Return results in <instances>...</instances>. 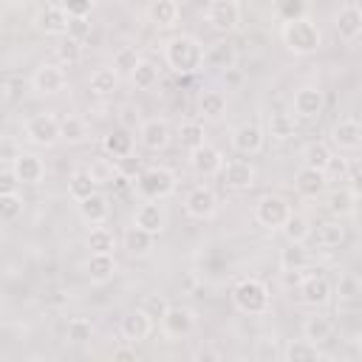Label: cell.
I'll return each instance as SVG.
<instances>
[{
	"instance_id": "cell-1",
	"label": "cell",
	"mask_w": 362,
	"mask_h": 362,
	"mask_svg": "<svg viewBox=\"0 0 362 362\" xmlns=\"http://www.w3.org/2000/svg\"><path fill=\"white\" fill-rule=\"evenodd\" d=\"M161 54L173 74L187 76V74H195L204 68V42L192 34H175V37L164 40Z\"/></svg>"
},
{
	"instance_id": "cell-2",
	"label": "cell",
	"mask_w": 362,
	"mask_h": 362,
	"mask_svg": "<svg viewBox=\"0 0 362 362\" xmlns=\"http://www.w3.org/2000/svg\"><path fill=\"white\" fill-rule=\"evenodd\" d=\"M280 40H283V45H286L288 54H294V57H311L322 45V31H320V25L308 14H303V17L286 20L280 25Z\"/></svg>"
},
{
	"instance_id": "cell-3",
	"label": "cell",
	"mask_w": 362,
	"mask_h": 362,
	"mask_svg": "<svg viewBox=\"0 0 362 362\" xmlns=\"http://www.w3.org/2000/svg\"><path fill=\"white\" fill-rule=\"evenodd\" d=\"M133 189L141 201H164L178 189V175L164 164H150L139 170V175L133 178Z\"/></svg>"
},
{
	"instance_id": "cell-4",
	"label": "cell",
	"mask_w": 362,
	"mask_h": 362,
	"mask_svg": "<svg viewBox=\"0 0 362 362\" xmlns=\"http://www.w3.org/2000/svg\"><path fill=\"white\" fill-rule=\"evenodd\" d=\"M232 305L240 314L263 317L272 311V291L260 277H240L232 286Z\"/></svg>"
},
{
	"instance_id": "cell-5",
	"label": "cell",
	"mask_w": 362,
	"mask_h": 362,
	"mask_svg": "<svg viewBox=\"0 0 362 362\" xmlns=\"http://www.w3.org/2000/svg\"><path fill=\"white\" fill-rule=\"evenodd\" d=\"M288 212H291V204H288L283 195L266 192V195H260V198L255 201L252 218H255L257 226H263V229H269V232H277V229L283 226V221L288 218Z\"/></svg>"
},
{
	"instance_id": "cell-6",
	"label": "cell",
	"mask_w": 362,
	"mask_h": 362,
	"mask_svg": "<svg viewBox=\"0 0 362 362\" xmlns=\"http://www.w3.org/2000/svg\"><path fill=\"white\" fill-rule=\"evenodd\" d=\"M195 325H198V314L189 305H167V311L161 314V334L167 339L189 337Z\"/></svg>"
},
{
	"instance_id": "cell-7",
	"label": "cell",
	"mask_w": 362,
	"mask_h": 362,
	"mask_svg": "<svg viewBox=\"0 0 362 362\" xmlns=\"http://www.w3.org/2000/svg\"><path fill=\"white\" fill-rule=\"evenodd\" d=\"M23 133H25V139H28L31 144H37V147H54V144L59 141V119H57L51 110L37 113V116H31V119L23 124Z\"/></svg>"
},
{
	"instance_id": "cell-8",
	"label": "cell",
	"mask_w": 362,
	"mask_h": 362,
	"mask_svg": "<svg viewBox=\"0 0 362 362\" xmlns=\"http://www.w3.org/2000/svg\"><path fill=\"white\" fill-rule=\"evenodd\" d=\"M294 288H297V300H300L303 305H308V308H322V305H328L331 297H334L331 283H328L322 274H311V272H305V274L297 280Z\"/></svg>"
},
{
	"instance_id": "cell-9",
	"label": "cell",
	"mask_w": 362,
	"mask_h": 362,
	"mask_svg": "<svg viewBox=\"0 0 362 362\" xmlns=\"http://www.w3.org/2000/svg\"><path fill=\"white\" fill-rule=\"evenodd\" d=\"M204 20L209 23V28L229 34L240 25V3L238 0H209Z\"/></svg>"
},
{
	"instance_id": "cell-10",
	"label": "cell",
	"mask_w": 362,
	"mask_h": 362,
	"mask_svg": "<svg viewBox=\"0 0 362 362\" xmlns=\"http://www.w3.org/2000/svg\"><path fill=\"white\" fill-rule=\"evenodd\" d=\"M184 212H187L189 218H195V221H209V218H215V215H218V195H215V189L206 187V184L192 187V189L187 192V198H184Z\"/></svg>"
},
{
	"instance_id": "cell-11",
	"label": "cell",
	"mask_w": 362,
	"mask_h": 362,
	"mask_svg": "<svg viewBox=\"0 0 362 362\" xmlns=\"http://www.w3.org/2000/svg\"><path fill=\"white\" fill-rule=\"evenodd\" d=\"M334 28H337V37L345 42V45H356V40L362 37V8L356 0L345 3L337 14H334Z\"/></svg>"
},
{
	"instance_id": "cell-12",
	"label": "cell",
	"mask_w": 362,
	"mask_h": 362,
	"mask_svg": "<svg viewBox=\"0 0 362 362\" xmlns=\"http://www.w3.org/2000/svg\"><path fill=\"white\" fill-rule=\"evenodd\" d=\"M221 178L229 189H238V192H246L257 184V167L246 158H232V161H223L221 167Z\"/></svg>"
},
{
	"instance_id": "cell-13",
	"label": "cell",
	"mask_w": 362,
	"mask_h": 362,
	"mask_svg": "<svg viewBox=\"0 0 362 362\" xmlns=\"http://www.w3.org/2000/svg\"><path fill=\"white\" fill-rule=\"evenodd\" d=\"M229 144L240 156H257L263 150V144H266V130L260 124H255V122L238 124L232 130V136H229Z\"/></svg>"
},
{
	"instance_id": "cell-14",
	"label": "cell",
	"mask_w": 362,
	"mask_h": 362,
	"mask_svg": "<svg viewBox=\"0 0 362 362\" xmlns=\"http://www.w3.org/2000/svg\"><path fill=\"white\" fill-rule=\"evenodd\" d=\"M133 223L158 238V235L167 229V223H170L167 206H164L161 201H141V204L136 206V212H133Z\"/></svg>"
},
{
	"instance_id": "cell-15",
	"label": "cell",
	"mask_w": 362,
	"mask_h": 362,
	"mask_svg": "<svg viewBox=\"0 0 362 362\" xmlns=\"http://www.w3.org/2000/svg\"><path fill=\"white\" fill-rule=\"evenodd\" d=\"M325 107V93L317 88V85H303L294 90V99H291V113L297 119H317Z\"/></svg>"
},
{
	"instance_id": "cell-16",
	"label": "cell",
	"mask_w": 362,
	"mask_h": 362,
	"mask_svg": "<svg viewBox=\"0 0 362 362\" xmlns=\"http://www.w3.org/2000/svg\"><path fill=\"white\" fill-rule=\"evenodd\" d=\"M170 139H173V130H170L167 119L150 116V119H144V122L139 124V144H141L144 150L158 153V150H164V147L170 144Z\"/></svg>"
},
{
	"instance_id": "cell-17",
	"label": "cell",
	"mask_w": 362,
	"mask_h": 362,
	"mask_svg": "<svg viewBox=\"0 0 362 362\" xmlns=\"http://www.w3.org/2000/svg\"><path fill=\"white\" fill-rule=\"evenodd\" d=\"M68 85V76L62 71V65H54V62H42L34 74H31V88L37 93H45V96H54L59 90H65Z\"/></svg>"
},
{
	"instance_id": "cell-18",
	"label": "cell",
	"mask_w": 362,
	"mask_h": 362,
	"mask_svg": "<svg viewBox=\"0 0 362 362\" xmlns=\"http://www.w3.org/2000/svg\"><path fill=\"white\" fill-rule=\"evenodd\" d=\"M331 144L339 153H356L362 147V127L354 116H345L339 122H334L331 127Z\"/></svg>"
},
{
	"instance_id": "cell-19",
	"label": "cell",
	"mask_w": 362,
	"mask_h": 362,
	"mask_svg": "<svg viewBox=\"0 0 362 362\" xmlns=\"http://www.w3.org/2000/svg\"><path fill=\"white\" fill-rule=\"evenodd\" d=\"M119 331H122V339H124V342L139 345V342H144V339L150 337V331H153V317L139 305V308H133V311H127V314L122 317Z\"/></svg>"
},
{
	"instance_id": "cell-20",
	"label": "cell",
	"mask_w": 362,
	"mask_h": 362,
	"mask_svg": "<svg viewBox=\"0 0 362 362\" xmlns=\"http://www.w3.org/2000/svg\"><path fill=\"white\" fill-rule=\"evenodd\" d=\"M223 161H226L223 153H221L215 144H209V141H204L201 147L189 150V167H192L198 175H204V178L218 175L221 167H223Z\"/></svg>"
},
{
	"instance_id": "cell-21",
	"label": "cell",
	"mask_w": 362,
	"mask_h": 362,
	"mask_svg": "<svg viewBox=\"0 0 362 362\" xmlns=\"http://www.w3.org/2000/svg\"><path fill=\"white\" fill-rule=\"evenodd\" d=\"M76 212H79L82 223H88V226H102V223H107V218H110V198L96 189L93 195L76 201Z\"/></svg>"
},
{
	"instance_id": "cell-22",
	"label": "cell",
	"mask_w": 362,
	"mask_h": 362,
	"mask_svg": "<svg viewBox=\"0 0 362 362\" xmlns=\"http://www.w3.org/2000/svg\"><path fill=\"white\" fill-rule=\"evenodd\" d=\"M34 28L45 37H65L68 34V11L62 6H45L34 14Z\"/></svg>"
},
{
	"instance_id": "cell-23",
	"label": "cell",
	"mask_w": 362,
	"mask_h": 362,
	"mask_svg": "<svg viewBox=\"0 0 362 362\" xmlns=\"http://www.w3.org/2000/svg\"><path fill=\"white\" fill-rule=\"evenodd\" d=\"M116 272H119V260H116L113 252H90L88 260H85V274H88V280L96 283V286L113 280Z\"/></svg>"
},
{
	"instance_id": "cell-24",
	"label": "cell",
	"mask_w": 362,
	"mask_h": 362,
	"mask_svg": "<svg viewBox=\"0 0 362 362\" xmlns=\"http://www.w3.org/2000/svg\"><path fill=\"white\" fill-rule=\"evenodd\" d=\"M11 173L20 184H40L45 178V164L37 153H17L11 161Z\"/></svg>"
},
{
	"instance_id": "cell-25",
	"label": "cell",
	"mask_w": 362,
	"mask_h": 362,
	"mask_svg": "<svg viewBox=\"0 0 362 362\" xmlns=\"http://www.w3.org/2000/svg\"><path fill=\"white\" fill-rule=\"evenodd\" d=\"M294 189L303 195V198H320V195H325V189H328V178H325V173L322 170H314V167H300L297 173H294Z\"/></svg>"
},
{
	"instance_id": "cell-26",
	"label": "cell",
	"mask_w": 362,
	"mask_h": 362,
	"mask_svg": "<svg viewBox=\"0 0 362 362\" xmlns=\"http://www.w3.org/2000/svg\"><path fill=\"white\" fill-rule=\"evenodd\" d=\"M235 62H238V48H235V42H229V40H221V42H212L206 51H204V65L206 68H215V71H229V68H235Z\"/></svg>"
},
{
	"instance_id": "cell-27",
	"label": "cell",
	"mask_w": 362,
	"mask_h": 362,
	"mask_svg": "<svg viewBox=\"0 0 362 362\" xmlns=\"http://www.w3.org/2000/svg\"><path fill=\"white\" fill-rule=\"evenodd\" d=\"M102 150L113 158V161H122V158H130L136 153V139L130 136L127 127L122 130H110L105 139H102Z\"/></svg>"
},
{
	"instance_id": "cell-28",
	"label": "cell",
	"mask_w": 362,
	"mask_h": 362,
	"mask_svg": "<svg viewBox=\"0 0 362 362\" xmlns=\"http://www.w3.org/2000/svg\"><path fill=\"white\" fill-rule=\"evenodd\" d=\"M122 246H124V252H127L130 257H147V255L153 252V246H156V235H150V232H144L141 226L130 223V226L124 229V235H122Z\"/></svg>"
},
{
	"instance_id": "cell-29",
	"label": "cell",
	"mask_w": 362,
	"mask_h": 362,
	"mask_svg": "<svg viewBox=\"0 0 362 362\" xmlns=\"http://www.w3.org/2000/svg\"><path fill=\"white\" fill-rule=\"evenodd\" d=\"M181 17V6L178 0H150L147 6V20L156 28H173Z\"/></svg>"
},
{
	"instance_id": "cell-30",
	"label": "cell",
	"mask_w": 362,
	"mask_h": 362,
	"mask_svg": "<svg viewBox=\"0 0 362 362\" xmlns=\"http://www.w3.org/2000/svg\"><path fill=\"white\" fill-rule=\"evenodd\" d=\"M303 337L308 339V342H314V345H325V342H331V337H334V322L328 320V317H322V314H311V317H305V322H303Z\"/></svg>"
},
{
	"instance_id": "cell-31",
	"label": "cell",
	"mask_w": 362,
	"mask_h": 362,
	"mask_svg": "<svg viewBox=\"0 0 362 362\" xmlns=\"http://www.w3.org/2000/svg\"><path fill=\"white\" fill-rule=\"evenodd\" d=\"M280 356L286 362H314V359H322V348L303 337V339H288Z\"/></svg>"
},
{
	"instance_id": "cell-32",
	"label": "cell",
	"mask_w": 362,
	"mask_h": 362,
	"mask_svg": "<svg viewBox=\"0 0 362 362\" xmlns=\"http://www.w3.org/2000/svg\"><path fill=\"white\" fill-rule=\"evenodd\" d=\"M280 232L286 235V240L288 243H305L308 238H311V221H308V215H303V212H288V218L283 221V226H280Z\"/></svg>"
},
{
	"instance_id": "cell-33",
	"label": "cell",
	"mask_w": 362,
	"mask_h": 362,
	"mask_svg": "<svg viewBox=\"0 0 362 362\" xmlns=\"http://www.w3.org/2000/svg\"><path fill=\"white\" fill-rule=\"evenodd\" d=\"M294 133H297V119H294L291 113L277 110V113L269 116V122H266V136H272L274 141H288Z\"/></svg>"
},
{
	"instance_id": "cell-34",
	"label": "cell",
	"mask_w": 362,
	"mask_h": 362,
	"mask_svg": "<svg viewBox=\"0 0 362 362\" xmlns=\"http://www.w3.org/2000/svg\"><path fill=\"white\" fill-rule=\"evenodd\" d=\"M85 170H88V175H90V181H93L96 187H107V184L119 181V167H116L113 158L96 156V158H90V164H88Z\"/></svg>"
},
{
	"instance_id": "cell-35",
	"label": "cell",
	"mask_w": 362,
	"mask_h": 362,
	"mask_svg": "<svg viewBox=\"0 0 362 362\" xmlns=\"http://www.w3.org/2000/svg\"><path fill=\"white\" fill-rule=\"evenodd\" d=\"M54 54H57V62H59L62 68H71V65H79V62H82V57H85V45H82V40L65 34V37L57 42Z\"/></svg>"
},
{
	"instance_id": "cell-36",
	"label": "cell",
	"mask_w": 362,
	"mask_h": 362,
	"mask_svg": "<svg viewBox=\"0 0 362 362\" xmlns=\"http://www.w3.org/2000/svg\"><path fill=\"white\" fill-rule=\"evenodd\" d=\"M158 76H161L158 65H156L153 59L141 57L139 65H136L133 74H130V82H133V88H139V90H153V88L158 85Z\"/></svg>"
},
{
	"instance_id": "cell-37",
	"label": "cell",
	"mask_w": 362,
	"mask_h": 362,
	"mask_svg": "<svg viewBox=\"0 0 362 362\" xmlns=\"http://www.w3.org/2000/svg\"><path fill=\"white\" fill-rule=\"evenodd\" d=\"M356 201H359V192L348 189V187H339L337 192L328 195V212L337 215V218H348L356 212Z\"/></svg>"
},
{
	"instance_id": "cell-38",
	"label": "cell",
	"mask_w": 362,
	"mask_h": 362,
	"mask_svg": "<svg viewBox=\"0 0 362 362\" xmlns=\"http://www.w3.org/2000/svg\"><path fill=\"white\" fill-rule=\"evenodd\" d=\"M331 291L337 294L339 305H351V303H356L359 294H362V280H359V274H354V272H342L339 280H337V288H331Z\"/></svg>"
},
{
	"instance_id": "cell-39",
	"label": "cell",
	"mask_w": 362,
	"mask_h": 362,
	"mask_svg": "<svg viewBox=\"0 0 362 362\" xmlns=\"http://www.w3.org/2000/svg\"><path fill=\"white\" fill-rule=\"evenodd\" d=\"M119 74L113 71V68H96L93 74H90V79H88V88H90V93H96V96H110L116 88H119Z\"/></svg>"
},
{
	"instance_id": "cell-40",
	"label": "cell",
	"mask_w": 362,
	"mask_h": 362,
	"mask_svg": "<svg viewBox=\"0 0 362 362\" xmlns=\"http://www.w3.org/2000/svg\"><path fill=\"white\" fill-rule=\"evenodd\" d=\"M90 127L82 116H62L59 119V139H65L68 144H82L88 139Z\"/></svg>"
},
{
	"instance_id": "cell-41",
	"label": "cell",
	"mask_w": 362,
	"mask_h": 362,
	"mask_svg": "<svg viewBox=\"0 0 362 362\" xmlns=\"http://www.w3.org/2000/svg\"><path fill=\"white\" fill-rule=\"evenodd\" d=\"M308 263H311V255L303 243H288L280 252V269L283 272H300V269H308Z\"/></svg>"
},
{
	"instance_id": "cell-42",
	"label": "cell",
	"mask_w": 362,
	"mask_h": 362,
	"mask_svg": "<svg viewBox=\"0 0 362 362\" xmlns=\"http://www.w3.org/2000/svg\"><path fill=\"white\" fill-rule=\"evenodd\" d=\"M198 110H201L204 119L218 122V119L226 116V96H223L221 90H206V93L201 96V102H198Z\"/></svg>"
},
{
	"instance_id": "cell-43",
	"label": "cell",
	"mask_w": 362,
	"mask_h": 362,
	"mask_svg": "<svg viewBox=\"0 0 362 362\" xmlns=\"http://www.w3.org/2000/svg\"><path fill=\"white\" fill-rule=\"evenodd\" d=\"M96 189H99V187L90 181V175H88L85 167H76V170L68 175V195H71L74 201H82V198L93 195Z\"/></svg>"
},
{
	"instance_id": "cell-44",
	"label": "cell",
	"mask_w": 362,
	"mask_h": 362,
	"mask_svg": "<svg viewBox=\"0 0 362 362\" xmlns=\"http://www.w3.org/2000/svg\"><path fill=\"white\" fill-rule=\"evenodd\" d=\"M96 334V325L88 320V317H71L68 320V328H65V339L74 342V345H85L90 342Z\"/></svg>"
},
{
	"instance_id": "cell-45",
	"label": "cell",
	"mask_w": 362,
	"mask_h": 362,
	"mask_svg": "<svg viewBox=\"0 0 362 362\" xmlns=\"http://www.w3.org/2000/svg\"><path fill=\"white\" fill-rule=\"evenodd\" d=\"M331 147L325 144V141H308L305 147H303V164L305 167H314V170H325V164L331 161Z\"/></svg>"
},
{
	"instance_id": "cell-46",
	"label": "cell",
	"mask_w": 362,
	"mask_h": 362,
	"mask_svg": "<svg viewBox=\"0 0 362 362\" xmlns=\"http://www.w3.org/2000/svg\"><path fill=\"white\" fill-rule=\"evenodd\" d=\"M342 240H345L342 218H337V221H325V223L317 226V243H320L322 249H334V246H339Z\"/></svg>"
},
{
	"instance_id": "cell-47",
	"label": "cell",
	"mask_w": 362,
	"mask_h": 362,
	"mask_svg": "<svg viewBox=\"0 0 362 362\" xmlns=\"http://www.w3.org/2000/svg\"><path fill=\"white\" fill-rule=\"evenodd\" d=\"M139 59H141V51H139L136 45H122V48L116 51V57H113V71H116L119 76H127V79H130V74H133V68L139 65Z\"/></svg>"
},
{
	"instance_id": "cell-48",
	"label": "cell",
	"mask_w": 362,
	"mask_h": 362,
	"mask_svg": "<svg viewBox=\"0 0 362 362\" xmlns=\"http://www.w3.org/2000/svg\"><path fill=\"white\" fill-rule=\"evenodd\" d=\"M90 252H116V235L102 223V226H90L88 238H85Z\"/></svg>"
},
{
	"instance_id": "cell-49",
	"label": "cell",
	"mask_w": 362,
	"mask_h": 362,
	"mask_svg": "<svg viewBox=\"0 0 362 362\" xmlns=\"http://www.w3.org/2000/svg\"><path fill=\"white\" fill-rule=\"evenodd\" d=\"M178 139H181V147L189 153L195 147H201L206 141V133H204V124L201 122H184L178 127Z\"/></svg>"
},
{
	"instance_id": "cell-50",
	"label": "cell",
	"mask_w": 362,
	"mask_h": 362,
	"mask_svg": "<svg viewBox=\"0 0 362 362\" xmlns=\"http://www.w3.org/2000/svg\"><path fill=\"white\" fill-rule=\"evenodd\" d=\"M23 206H25V201L20 198V192L0 195V221H17L23 215Z\"/></svg>"
},
{
	"instance_id": "cell-51",
	"label": "cell",
	"mask_w": 362,
	"mask_h": 362,
	"mask_svg": "<svg viewBox=\"0 0 362 362\" xmlns=\"http://www.w3.org/2000/svg\"><path fill=\"white\" fill-rule=\"evenodd\" d=\"M303 14H305V0H274V17L280 23L303 17Z\"/></svg>"
},
{
	"instance_id": "cell-52",
	"label": "cell",
	"mask_w": 362,
	"mask_h": 362,
	"mask_svg": "<svg viewBox=\"0 0 362 362\" xmlns=\"http://www.w3.org/2000/svg\"><path fill=\"white\" fill-rule=\"evenodd\" d=\"M322 173H325L328 181H345L348 173H351V164H348V158H342V156H331V161L325 164Z\"/></svg>"
},
{
	"instance_id": "cell-53",
	"label": "cell",
	"mask_w": 362,
	"mask_h": 362,
	"mask_svg": "<svg viewBox=\"0 0 362 362\" xmlns=\"http://www.w3.org/2000/svg\"><path fill=\"white\" fill-rule=\"evenodd\" d=\"M167 305H170V303H167L161 294H147V297L141 300V308H144V311H147L153 320H156V317L161 320V314L167 311Z\"/></svg>"
},
{
	"instance_id": "cell-54",
	"label": "cell",
	"mask_w": 362,
	"mask_h": 362,
	"mask_svg": "<svg viewBox=\"0 0 362 362\" xmlns=\"http://www.w3.org/2000/svg\"><path fill=\"white\" fill-rule=\"evenodd\" d=\"M90 34V20L88 17H68V37L85 40Z\"/></svg>"
},
{
	"instance_id": "cell-55",
	"label": "cell",
	"mask_w": 362,
	"mask_h": 362,
	"mask_svg": "<svg viewBox=\"0 0 362 362\" xmlns=\"http://www.w3.org/2000/svg\"><path fill=\"white\" fill-rule=\"evenodd\" d=\"M62 8L68 11V17H88L93 8V0H62Z\"/></svg>"
},
{
	"instance_id": "cell-56",
	"label": "cell",
	"mask_w": 362,
	"mask_h": 362,
	"mask_svg": "<svg viewBox=\"0 0 362 362\" xmlns=\"http://www.w3.org/2000/svg\"><path fill=\"white\" fill-rule=\"evenodd\" d=\"M20 181L11 170H0V195H8V192H17Z\"/></svg>"
},
{
	"instance_id": "cell-57",
	"label": "cell",
	"mask_w": 362,
	"mask_h": 362,
	"mask_svg": "<svg viewBox=\"0 0 362 362\" xmlns=\"http://www.w3.org/2000/svg\"><path fill=\"white\" fill-rule=\"evenodd\" d=\"M113 359H136V348H116Z\"/></svg>"
},
{
	"instance_id": "cell-58",
	"label": "cell",
	"mask_w": 362,
	"mask_h": 362,
	"mask_svg": "<svg viewBox=\"0 0 362 362\" xmlns=\"http://www.w3.org/2000/svg\"><path fill=\"white\" fill-rule=\"evenodd\" d=\"M122 113H124V116H122V122H124V124H133V116H130V113H133V107L127 105V107H124Z\"/></svg>"
}]
</instances>
